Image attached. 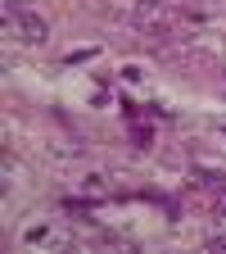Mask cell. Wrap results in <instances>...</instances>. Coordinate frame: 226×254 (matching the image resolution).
I'll list each match as a JSON object with an SVG mask.
<instances>
[{
  "label": "cell",
  "instance_id": "cell-1",
  "mask_svg": "<svg viewBox=\"0 0 226 254\" xmlns=\"http://www.w3.org/2000/svg\"><path fill=\"white\" fill-rule=\"evenodd\" d=\"M9 14H14L18 32H23V41H32V46H41V41H45V23H41L37 14H23L18 5H9Z\"/></svg>",
  "mask_w": 226,
  "mask_h": 254
}]
</instances>
